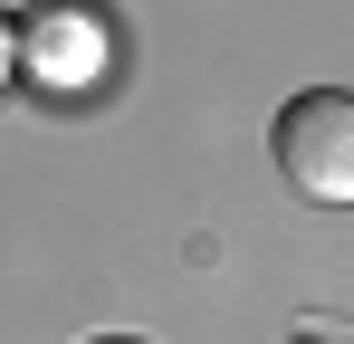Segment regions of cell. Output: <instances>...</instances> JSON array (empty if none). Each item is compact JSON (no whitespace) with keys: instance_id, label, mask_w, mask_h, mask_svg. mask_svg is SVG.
Listing matches in <instances>:
<instances>
[{"instance_id":"obj_4","label":"cell","mask_w":354,"mask_h":344,"mask_svg":"<svg viewBox=\"0 0 354 344\" xmlns=\"http://www.w3.org/2000/svg\"><path fill=\"white\" fill-rule=\"evenodd\" d=\"M297 344H335V335H297Z\"/></svg>"},{"instance_id":"obj_3","label":"cell","mask_w":354,"mask_h":344,"mask_svg":"<svg viewBox=\"0 0 354 344\" xmlns=\"http://www.w3.org/2000/svg\"><path fill=\"white\" fill-rule=\"evenodd\" d=\"M0 86H10V19H0Z\"/></svg>"},{"instance_id":"obj_2","label":"cell","mask_w":354,"mask_h":344,"mask_svg":"<svg viewBox=\"0 0 354 344\" xmlns=\"http://www.w3.org/2000/svg\"><path fill=\"white\" fill-rule=\"evenodd\" d=\"M10 57H29L48 86H86L96 57H106V29H96V10H77V0H39L29 39H10Z\"/></svg>"},{"instance_id":"obj_1","label":"cell","mask_w":354,"mask_h":344,"mask_svg":"<svg viewBox=\"0 0 354 344\" xmlns=\"http://www.w3.org/2000/svg\"><path fill=\"white\" fill-rule=\"evenodd\" d=\"M278 172L297 182V201H316V211L354 201V96L345 86H306L278 115Z\"/></svg>"}]
</instances>
